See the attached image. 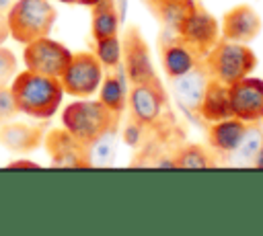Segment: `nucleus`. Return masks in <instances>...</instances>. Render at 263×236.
<instances>
[{
	"instance_id": "obj_1",
	"label": "nucleus",
	"mask_w": 263,
	"mask_h": 236,
	"mask_svg": "<svg viewBox=\"0 0 263 236\" xmlns=\"http://www.w3.org/2000/svg\"><path fill=\"white\" fill-rule=\"evenodd\" d=\"M10 92L14 96L18 113L33 119H51L64 99L60 78L45 76L33 70L16 72L10 82Z\"/></svg>"
},
{
	"instance_id": "obj_2",
	"label": "nucleus",
	"mask_w": 263,
	"mask_h": 236,
	"mask_svg": "<svg viewBox=\"0 0 263 236\" xmlns=\"http://www.w3.org/2000/svg\"><path fill=\"white\" fill-rule=\"evenodd\" d=\"M117 119L101 101H72L62 111V127H66L78 142L92 146L107 133L117 129Z\"/></svg>"
},
{
	"instance_id": "obj_3",
	"label": "nucleus",
	"mask_w": 263,
	"mask_h": 236,
	"mask_svg": "<svg viewBox=\"0 0 263 236\" xmlns=\"http://www.w3.org/2000/svg\"><path fill=\"white\" fill-rule=\"evenodd\" d=\"M55 18L58 10L51 0H14L6 14L10 37L23 45L39 37H47Z\"/></svg>"
},
{
	"instance_id": "obj_4",
	"label": "nucleus",
	"mask_w": 263,
	"mask_h": 236,
	"mask_svg": "<svg viewBox=\"0 0 263 236\" xmlns=\"http://www.w3.org/2000/svg\"><path fill=\"white\" fill-rule=\"evenodd\" d=\"M255 64H257V57L245 43L228 41V39L216 43L208 55L210 72L214 74V78L218 82H222L226 86L249 76V72L255 68Z\"/></svg>"
},
{
	"instance_id": "obj_5",
	"label": "nucleus",
	"mask_w": 263,
	"mask_h": 236,
	"mask_svg": "<svg viewBox=\"0 0 263 236\" xmlns=\"http://www.w3.org/2000/svg\"><path fill=\"white\" fill-rule=\"evenodd\" d=\"M103 80V64L95 53L72 51V60L66 72L60 76L62 88L66 94L76 99H88L95 94Z\"/></svg>"
},
{
	"instance_id": "obj_6",
	"label": "nucleus",
	"mask_w": 263,
	"mask_h": 236,
	"mask_svg": "<svg viewBox=\"0 0 263 236\" xmlns=\"http://www.w3.org/2000/svg\"><path fill=\"white\" fill-rule=\"evenodd\" d=\"M164 103H166V94L158 76H152L144 82L134 84L127 96L129 121L140 125L142 129H148L158 121L164 109Z\"/></svg>"
},
{
	"instance_id": "obj_7",
	"label": "nucleus",
	"mask_w": 263,
	"mask_h": 236,
	"mask_svg": "<svg viewBox=\"0 0 263 236\" xmlns=\"http://www.w3.org/2000/svg\"><path fill=\"white\" fill-rule=\"evenodd\" d=\"M70 60H72V51L64 43L49 39V35L39 37L31 43H25V49H23V62L27 70H33L45 76L60 78L66 72Z\"/></svg>"
},
{
	"instance_id": "obj_8",
	"label": "nucleus",
	"mask_w": 263,
	"mask_h": 236,
	"mask_svg": "<svg viewBox=\"0 0 263 236\" xmlns=\"http://www.w3.org/2000/svg\"><path fill=\"white\" fill-rule=\"evenodd\" d=\"M43 146L51 158L53 168H90V146L78 142L66 127L49 129L43 137Z\"/></svg>"
},
{
	"instance_id": "obj_9",
	"label": "nucleus",
	"mask_w": 263,
	"mask_h": 236,
	"mask_svg": "<svg viewBox=\"0 0 263 236\" xmlns=\"http://www.w3.org/2000/svg\"><path fill=\"white\" fill-rule=\"evenodd\" d=\"M177 33L193 53H203L218 43V21L205 8L191 4Z\"/></svg>"
},
{
	"instance_id": "obj_10",
	"label": "nucleus",
	"mask_w": 263,
	"mask_h": 236,
	"mask_svg": "<svg viewBox=\"0 0 263 236\" xmlns=\"http://www.w3.org/2000/svg\"><path fill=\"white\" fill-rule=\"evenodd\" d=\"M121 62H123V72L132 84L144 82L154 74V66L150 60V47L142 35V31L132 25L125 29L123 39H121Z\"/></svg>"
},
{
	"instance_id": "obj_11",
	"label": "nucleus",
	"mask_w": 263,
	"mask_h": 236,
	"mask_svg": "<svg viewBox=\"0 0 263 236\" xmlns=\"http://www.w3.org/2000/svg\"><path fill=\"white\" fill-rule=\"evenodd\" d=\"M232 115L240 121L263 119V80L245 76L228 86Z\"/></svg>"
},
{
	"instance_id": "obj_12",
	"label": "nucleus",
	"mask_w": 263,
	"mask_h": 236,
	"mask_svg": "<svg viewBox=\"0 0 263 236\" xmlns=\"http://www.w3.org/2000/svg\"><path fill=\"white\" fill-rule=\"evenodd\" d=\"M45 127L41 123L4 121L0 123V146L14 154H27L43 144Z\"/></svg>"
},
{
	"instance_id": "obj_13",
	"label": "nucleus",
	"mask_w": 263,
	"mask_h": 236,
	"mask_svg": "<svg viewBox=\"0 0 263 236\" xmlns=\"http://www.w3.org/2000/svg\"><path fill=\"white\" fill-rule=\"evenodd\" d=\"M259 29H261L259 14L247 4L234 6L222 18V35L228 41H238V43L251 41L259 33Z\"/></svg>"
},
{
	"instance_id": "obj_14",
	"label": "nucleus",
	"mask_w": 263,
	"mask_h": 236,
	"mask_svg": "<svg viewBox=\"0 0 263 236\" xmlns=\"http://www.w3.org/2000/svg\"><path fill=\"white\" fill-rule=\"evenodd\" d=\"M171 80H173V92H175L177 103L185 111H197L201 105L203 92L208 88L205 74L197 66H193L189 72H185L177 78H171Z\"/></svg>"
},
{
	"instance_id": "obj_15",
	"label": "nucleus",
	"mask_w": 263,
	"mask_h": 236,
	"mask_svg": "<svg viewBox=\"0 0 263 236\" xmlns=\"http://www.w3.org/2000/svg\"><path fill=\"white\" fill-rule=\"evenodd\" d=\"M197 111L208 121H222V119L234 117L232 115V109H230L228 86L222 84V82H218V80L208 82V88L203 92V99H201V105H199Z\"/></svg>"
},
{
	"instance_id": "obj_16",
	"label": "nucleus",
	"mask_w": 263,
	"mask_h": 236,
	"mask_svg": "<svg viewBox=\"0 0 263 236\" xmlns=\"http://www.w3.org/2000/svg\"><path fill=\"white\" fill-rule=\"evenodd\" d=\"M125 78L119 70V66L113 68V72H109L107 76L103 74V80H101V86H99V101L109 109L113 111L115 115H121L123 109L127 107V84H125Z\"/></svg>"
},
{
	"instance_id": "obj_17",
	"label": "nucleus",
	"mask_w": 263,
	"mask_h": 236,
	"mask_svg": "<svg viewBox=\"0 0 263 236\" xmlns=\"http://www.w3.org/2000/svg\"><path fill=\"white\" fill-rule=\"evenodd\" d=\"M245 133H247L245 121H240L238 117H228V119L216 121L210 127V137L208 140L216 150L232 152V150L238 148V144L242 142Z\"/></svg>"
},
{
	"instance_id": "obj_18",
	"label": "nucleus",
	"mask_w": 263,
	"mask_h": 236,
	"mask_svg": "<svg viewBox=\"0 0 263 236\" xmlns=\"http://www.w3.org/2000/svg\"><path fill=\"white\" fill-rule=\"evenodd\" d=\"M160 60L168 78H177L195 66V53L183 43V39L168 41L160 51Z\"/></svg>"
},
{
	"instance_id": "obj_19",
	"label": "nucleus",
	"mask_w": 263,
	"mask_h": 236,
	"mask_svg": "<svg viewBox=\"0 0 263 236\" xmlns=\"http://www.w3.org/2000/svg\"><path fill=\"white\" fill-rule=\"evenodd\" d=\"M92 23H90V31H92V39H107L117 35L119 31V14L115 10L113 0H99L92 6Z\"/></svg>"
},
{
	"instance_id": "obj_20",
	"label": "nucleus",
	"mask_w": 263,
	"mask_h": 236,
	"mask_svg": "<svg viewBox=\"0 0 263 236\" xmlns=\"http://www.w3.org/2000/svg\"><path fill=\"white\" fill-rule=\"evenodd\" d=\"M173 164L177 168H205V166H212V160L208 156V152L197 146V144H187L183 146L177 154H175V160Z\"/></svg>"
},
{
	"instance_id": "obj_21",
	"label": "nucleus",
	"mask_w": 263,
	"mask_h": 236,
	"mask_svg": "<svg viewBox=\"0 0 263 236\" xmlns=\"http://www.w3.org/2000/svg\"><path fill=\"white\" fill-rule=\"evenodd\" d=\"M95 55L99 57L103 68L113 70L115 66L121 64V39L117 35H113V37L95 41Z\"/></svg>"
},
{
	"instance_id": "obj_22",
	"label": "nucleus",
	"mask_w": 263,
	"mask_h": 236,
	"mask_svg": "<svg viewBox=\"0 0 263 236\" xmlns=\"http://www.w3.org/2000/svg\"><path fill=\"white\" fill-rule=\"evenodd\" d=\"M16 72H18L16 55H14L8 47L0 45V86L10 84L12 78L16 76Z\"/></svg>"
},
{
	"instance_id": "obj_23",
	"label": "nucleus",
	"mask_w": 263,
	"mask_h": 236,
	"mask_svg": "<svg viewBox=\"0 0 263 236\" xmlns=\"http://www.w3.org/2000/svg\"><path fill=\"white\" fill-rule=\"evenodd\" d=\"M16 113H18V109H16L14 96H12V92H10V84L0 86V123L14 119Z\"/></svg>"
},
{
	"instance_id": "obj_24",
	"label": "nucleus",
	"mask_w": 263,
	"mask_h": 236,
	"mask_svg": "<svg viewBox=\"0 0 263 236\" xmlns=\"http://www.w3.org/2000/svg\"><path fill=\"white\" fill-rule=\"evenodd\" d=\"M261 144H263L261 133H259V131H249V129H247V133H245V137H242V142L238 144L236 150L240 152L242 158H251V156H257Z\"/></svg>"
},
{
	"instance_id": "obj_25",
	"label": "nucleus",
	"mask_w": 263,
	"mask_h": 236,
	"mask_svg": "<svg viewBox=\"0 0 263 236\" xmlns=\"http://www.w3.org/2000/svg\"><path fill=\"white\" fill-rule=\"evenodd\" d=\"M6 168H41V164L33 162V160H25V158H16L12 162L6 164Z\"/></svg>"
},
{
	"instance_id": "obj_26",
	"label": "nucleus",
	"mask_w": 263,
	"mask_h": 236,
	"mask_svg": "<svg viewBox=\"0 0 263 236\" xmlns=\"http://www.w3.org/2000/svg\"><path fill=\"white\" fill-rule=\"evenodd\" d=\"M10 37V29H8V21L6 16H0V45H4V41Z\"/></svg>"
},
{
	"instance_id": "obj_27",
	"label": "nucleus",
	"mask_w": 263,
	"mask_h": 236,
	"mask_svg": "<svg viewBox=\"0 0 263 236\" xmlns=\"http://www.w3.org/2000/svg\"><path fill=\"white\" fill-rule=\"evenodd\" d=\"M64 4H74V6H95L99 0H60Z\"/></svg>"
},
{
	"instance_id": "obj_28",
	"label": "nucleus",
	"mask_w": 263,
	"mask_h": 236,
	"mask_svg": "<svg viewBox=\"0 0 263 236\" xmlns=\"http://www.w3.org/2000/svg\"><path fill=\"white\" fill-rule=\"evenodd\" d=\"M12 4H14V0H0V16H6Z\"/></svg>"
},
{
	"instance_id": "obj_29",
	"label": "nucleus",
	"mask_w": 263,
	"mask_h": 236,
	"mask_svg": "<svg viewBox=\"0 0 263 236\" xmlns=\"http://www.w3.org/2000/svg\"><path fill=\"white\" fill-rule=\"evenodd\" d=\"M255 164L263 168V144H261V148H259V152H257V156H255Z\"/></svg>"
},
{
	"instance_id": "obj_30",
	"label": "nucleus",
	"mask_w": 263,
	"mask_h": 236,
	"mask_svg": "<svg viewBox=\"0 0 263 236\" xmlns=\"http://www.w3.org/2000/svg\"><path fill=\"white\" fill-rule=\"evenodd\" d=\"M144 2H146L148 6H154V4H156V2H160V0H144Z\"/></svg>"
}]
</instances>
